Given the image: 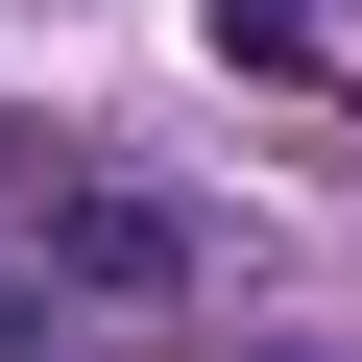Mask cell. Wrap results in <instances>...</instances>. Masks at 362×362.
Wrapping results in <instances>:
<instances>
[{
	"instance_id": "6da1fadb",
	"label": "cell",
	"mask_w": 362,
	"mask_h": 362,
	"mask_svg": "<svg viewBox=\"0 0 362 362\" xmlns=\"http://www.w3.org/2000/svg\"><path fill=\"white\" fill-rule=\"evenodd\" d=\"M49 266H73V290H194V218L121 194V169H73V194H49Z\"/></svg>"
},
{
	"instance_id": "7a4b0ae2",
	"label": "cell",
	"mask_w": 362,
	"mask_h": 362,
	"mask_svg": "<svg viewBox=\"0 0 362 362\" xmlns=\"http://www.w3.org/2000/svg\"><path fill=\"white\" fill-rule=\"evenodd\" d=\"M218 49H242L266 97H314V73H338V49H314V0H218Z\"/></svg>"
},
{
	"instance_id": "3957f363",
	"label": "cell",
	"mask_w": 362,
	"mask_h": 362,
	"mask_svg": "<svg viewBox=\"0 0 362 362\" xmlns=\"http://www.w3.org/2000/svg\"><path fill=\"white\" fill-rule=\"evenodd\" d=\"M0 362H49V314H25V290H0Z\"/></svg>"
},
{
	"instance_id": "277c9868",
	"label": "cell",
	"mask_w": 362,
	"mask_h": 362,
	"mask_svg": "<svg viewBox=\"0 0 362 362\" xmlns=\"http://www.w3.org/2000/svg\"><path fill=\"white\" fill-rule=\"evenodd\" d=\"M242 362H314V338H242Z\"/></svg>"
}]
</instances>
